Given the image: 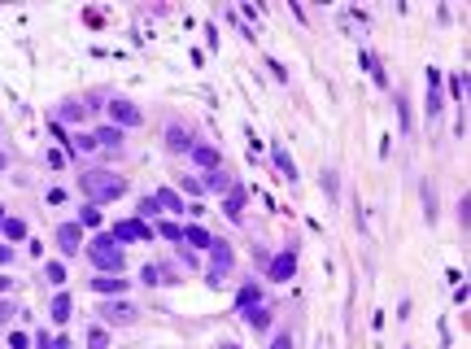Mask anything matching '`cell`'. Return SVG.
<instances>
[{"instance_id": "1", "label": "cell", "mask_w": 471, "mask_h": 349, "mask_svg": "<svg viewBox=\"0 0 471 349\" xmlns=\"http://www.w3.org/2000/svg\"><path fill=\"white\" fill-rule=\"evenodd\" d=\"M83 192H88V201L96 205V201H118V196L127 192V179H118V175H109V171H88L83 179Z\"/></svg>"}, {"instance_id": "2", "label": "cell", "mask_w": 471, "mask_h": 349, "mask_svg": "<svg viewBox=\"0 0 471 349\" xmlns=\"http://www.w3.org/2000/svg\"><path fill=\"white\" fill-rule=\"evenodd\" d=\"M88 258H92L105 275H118V271H122V249H118V240H113V236H96V240L88 245Z\"/></svg>"}, {"instance_id": "3", "label": "cell", "mask_w": 471, "mask_h": 349, "mask_svg": "<svg viewBox=\"0 0 471 349\" xmlns=\"http://www.w3.org/2000/svg\"><path fill=\"white\" fill-rule=\"evenodd\" d=\"M113 240H153V227L144 219H122L113 223Z\"/></svg>"}, {"instance_id": "4", "label": "cell", "mask_w": 471, "mask_h": 349, "mask_svg": "<svg viewBox=\"0 0 471 349\" xmlns=\"http://www.w3.org/2000/svg\"><path fill=\"white\" fill-rule=\"evenodd\" d=\"M57 245H61V254H66V258H74L79 245H83V227H79V223H61L57 227Z\"/></svg>"}, {"instance_id": "5", "label": "cell", "mask_w": 471, "mask_h": 349, "mask_svg": "<svg viewBox=\"0 0 471 349\" xmlns=\"http://www.w3.org/2000/svg\"><path fill=\"white\" fill-rule=\"evenodd\" d=\"M209 262H214V271H209V279L218 284V279H223L227 271H232V249H227L223 240H214V245H209Z\"/></svg>"}, {"instance_id": "6", "label": "cell", "mask_w": 471, "mask_h": 349, "mask_svg": "<svg viewBox=\"0 0 471 349\" xmlns=\"http://www.w3.org/2000/svg\"><path fill=\"white\" fill-rule=\"evenodd\" d=\"M109 118L118 123V127H140V118H144V114H140L131 101H109Z\"/></svg>"}, {"instance_id": "7", "label": "cell", "mask_w": 471, "mask_h": 349, "mask_svg": "<svg viewBox=\"0 0 471 349\" xmlns=\"http://www.w3.org/2000/svg\"><path fill=\"white\" fill-rule=\"evenodd\" d=\"M101 314H105V323H118V327H127V323H136V314H140V310H136L131 302H109Z\"/></svg>"}, {"instance_id": "8", "label": "cell", "mask_w": 471, "mask_h": 349, "mask_svg": "<svg viewBox=\"0 0 471 349\" xmlns=\"http://www.w3.org/2000/svg\"><path fill=\"white\" fill-rule=\"evenodd\" d=\"M292 271H297V258H292V254H280V258H271V279H275V284H288V279H292Z\"/></svg>"}, {"instance_id": "9", "label": "cell", "mask_w": 471, "mask_h": 349, "mask_svg": "<svg viewBox=\"0 0 471 349\" xmlns=\"http://www.w3.org/2000/svg\"><path fill=\"white\" fill-rule=\"evenodd\" d=\"M192 162L205 166V171H218V148H209V144H192Z\"/></svg>"}, {"instance_id": "10", "label": "cell", "mask_w": 471, "mask_h": 349, "mask_svg": "<svg viewBox=\"0 0 471 349\" xmlns=\"http://www.w3.org/2000/svg\"><path fill=\"white\" fill-rule=\"evenodd\" d=\"M92 140H96V148H113V153H118V148H122V131L118 127H101Z\"/></svg>"}, {"instance_id": "11", "label": "cell", "mask_w": 471, "mask_h": 349, "mask_svg": "<svg viewBox=\"0 0 471 349\" xmlns=\"http://www.w3.org/2000/svg\"><path fill=\"white\" fill-rule=\"evenodd\" d=\"M92 288H96V293H105V297H109V293H113V297H122V293H127V279H118V275H101V279H92Z\"/></svg>"}, {"instance_id": "12", "label": "cell", "mask_w": 471, "mask_h": 349, "mask_svg": "<svg viewBox=\"0 0 471 349\" xmlns=\"http://www.w3.org/2000/svg\"><path fill=\"white\" fill-rule=\"evenodd\" d=\"M223 214H227V219H240V214H245V188H232V192H227Z\"/></svg>"}, {"instance_id": "13", "label": "cell", "mask_w": 471, "mask_h": 349, "mask_svg": "<svg viewBox=\"0 0 471 349\" xmlns=\"http://www.w3.org/2000/svg\"><path fill=\"white\" fill-rule=\"evenodd\" d=\"M245 323H249L253 332H266V327H271V310H266V306H249V310H245Z\"/></svg>"}, {"instance_id": "14", "label": "cell", "mask_w": 471, "mask_h": 349, "mask_svg": "<svg viewBox=\"0 0 471 349\" xmlns=\"http://www.w3.org/2000/svg\"><path fill=\"white\" fill-rule=\"evenodd\" d=\"M166 144L175 148V153H192V136H188L184 127H170V131H166Z\"/></svg>"}, {"instance_id": "15", "label": "cell", "mask_w": 471, "mask_h": 349, "mask_svg": "<svg viewBox=\"0 0 471 349\" xmlns=\"http://www.w3.org/2000/svg\"><path fill=\"white\" fill-rule=\"evenodd\" d=\"M184 240H188V245H197V249H209V245H214V240H209V231H205V227H197V223L184 227Z\"/></svg>"}, {"instance_id": "16", "label": "cell", "mask_w": 471, "mask_h": 349, "mask_svg": "<svg viewBox=\"0 0 471 349\" xmlns=\"http://www.w3.org/2000/svg\"><path fill=\"white\" fill-rule=\"evenodd\" d=\"M48 314H53L57 323H66V319H70V297H66V293H57V297H53V306H48Z\"/></svg>"}, {"instance_id": "17", "label": "cell", "mask_w": 471, "mask_h": 349, "mask_svg": "<svg viewBox=\"0 0 471 349\" xmlns=\"http://www.w3.org/2000/svg\"><path fill=\"white\" fill-rule=\"evenodd\" d=\"M201 188H209V192H232V179H227L223 171H209V175H205V184H201Z\"/></svg>"}, {"instance_id": "18", "label": "cell", "mask_w": 471, "mask_h": 349, "mask_svg": "<svg viewBox=\"0 0 471 349\" xmlns=\"http://www.w3.org/2000/svg\"><path fill=\"white\" fill-rule=\"evenodd\" d=\"M157 205H166L170 214H179V210H184V201H179V192H170V188H161V192H157Z\"/></svg>"}, {"instance_id": "19", "label": "cell", "mask_w": 471, "mask_h": 349, "mask_svg": "<svg viewBox=\"0 0 471 349\" xmlns=\"http://www.w3.org/2000/svg\"><path fill=\"white\" fill-rule=\"evenodd\" d=\"M275 166H280V171H284L288 179H297V166H292V157L284 153V148H275Z\"/></svg>"}, {"instance_id": "20", "label": "cell", "mask_w": 471, "mask_h": 349, "mask_svg": "<svg viewBox=\"0 0 471 349\" xmlns=\"http://www.w3.org/2000/svg\"><path fill=\"white\" fill-rule=\"evenodd\" d=\"M5 236H9V240H22V236H26V223H22V219H5Z\"/></svg>"}, {"instance_id": "21", "label": "cell", "mask_w": 471, "mask_h": 349, "mask_svg": "<svg viewBox=\"0 0 471 349\" xmlns=\"http://www.w3.org/2000/svg\"><path fill=\"white\" fill-rule=\"evenodd\" d=\"M88 349H109V336H105V327H92V332H88Z\"/></svg>"}, {"instance_id": "22", "label": "cell", "mask_w": 471, "mask_h": 349, "mask_svg": "<svg viewBox=\"0 0 471 349\" xmlns=\"http://www.w3.org/2000/svg\"><path fill=\"white\" fill-rule=\"evenodd\" d=\"M340 26H345V31H362L367 18H362V13H340Z\"/></svg>"}, {"instance_id": "23", "label": "cell", "mask_w": 471, "mask_h": 349, "mask_svg": "<svg viewBox=\"0 0 471 349\" xmlns=\"http://www.w3.org/2000/svg\"><path fill=\"white\" fill-rule=\"evenodd\" d=\"M79 223H83V227H101V210H96V205H83V214H79Z\"/></svg>"}, {"instance_id": "24", "label": "cell", "mask_w": 471, "mask_h": 349, "mask_svg": "<svg viewBox=\"0 0 471 349\" xmlns=\"http://www.w3.org/2000/svg\"><path fill=\"white\" fill-rule=\"evenodd\" d=\"M48 284H66V271H61V262H48Z\"/></svg>"}, {"instance_id": "25", "label": "cell", "mask_w": 471, "mask_h": 349, "mask_svg": "<svg viewBox=\"0 0 471 349\" xmlns=\"http://www.w3.org/2000/svg\"><path fill=\"white\" fill-rule=\"evenodd\" d=\"M157 231H161V236H166V240H184V227H179V223H161Z\"/></svg>"}, {"instance_id": "26", "label": "cell", "mask_w": 471, "mask_h": 349, "mask_svg": "<svg viewBox=\"0 0 471 349\" xmlns=\"http://www.w3.org/2000/svg\"><path fill=\"white\" fill-rule=\"evenodd\" d=\"M140 279H144V284H166V279H161V271L153 267V262H149V267H144V271H140Z\"/></svg>"}, {"instance_id": "27", "label": "cell", "mask_w": 471, "mask_h": 349, "mask_svg": "<svg viewBox=\"0 0 471 349\" xmlns=\"http://www.w3.org/2000/svg\"><path fill=\"white\" fill-rule=\"evenodd\" d=\"M449 92L463 101V96H467V75H454V79H449Z\"/></svg>"}, {"instance_id": "28", "label": "cell", "mask_w": 471, "mask_h": 349, "mask_svg": "<svg viewBox=\"0 0 471 349\" xmlns=\"http://www.w3.org/2000/svg\"><path fill=\"white\" fill-rule=\"evenodd\" d=\"M61 118L74 123V118H83V105H61Z\"/></svg>"}, {"instance_id": "29", "label": "cell", "mask_w": 471, "mask_h": 349, "mask_svg": "<svg viewBox=\"0 0 471 349\" xmlns=\"http://www.w3.org/2000/svg\"><path fill=\"white\" fill-rule=\"evenodd\" d=\"M140 214H144V219H149V214H157V196H144V201H140Z\"/></svg>"}, {"instance_id": "30", "label": "cell", "mask_w": 471, "mask_h": 349, "mask_svg": "<svg viewBox=\"0 0 471 349\" xmlns=\"http://www.w3.org/2000/svg\"><path fill=\"white\" fill-rule=\"evenodd\" d=\"M271 349H292V336H288V332H280V336L271 341Z\"/></svg>"}, {"instance_id": "31", "label": "cell", "mask_w": 471, "mask_h": 349, "mask_svg": "<svg viewBox=\"0 0 471 349\" xmlns=\"http://www.w3.org/2000/svg\"><path fill=\"white\" fill-rule=\"evenodd\" d=\"M48 349H74L70 341H48Z\"/></svg>"}, {"instance_id": "32", "label": "cell", "mask_w": 471, "mask_h": 349, "mask_svg": "<svg viewBox=\"0 0 471 349\" xmlns=\"http://www.w3.org/2000/svg\"><path fill=\"white\" fill-rule=\"evenodd\" d=\"M9 258H13V254H9V249H5V245H0V267H5V262H9Z\"/></svg>"}, {"instance_id": "33", "label": "cell", "mask_w": 471, "mask_h": 349, "mask_svg": "<svg viewBox=\"0 0 471 349\" xmlns=\"http://www.w3.org/2000/svg\"><path fill=\"white\" fill-rule=\"evenodd\" d=\"M5 288H9V279H5V275H0V293H5Z\"/></svg>"}, {"instance_id": "34", "label": "cell", "mask_w": 471, "mask_h": 349, "mask_svg": "<svg viewBox=\"0 0 471 349\" xmlns=\"http://www.w3.org/2000/svg\"><path fill=\"white\" fill-rule=\"evenodd\" d=\"M5 166H9V157H5V153H0V171H5Z\"/></svg>"}, {"instance_id": "35", "label": "cell", "mask_w": 471, "mask_h": 349, "mask_svg": "<svg viewBox=\"0 0 471 349\" xmlns=\"http://www.w3.org/2000/svg\"><path fill=\"white\" fill-rule=\"evenodd\" d=\"M218 349H236V345H218Z\"/></svg>"}]
</instances>
